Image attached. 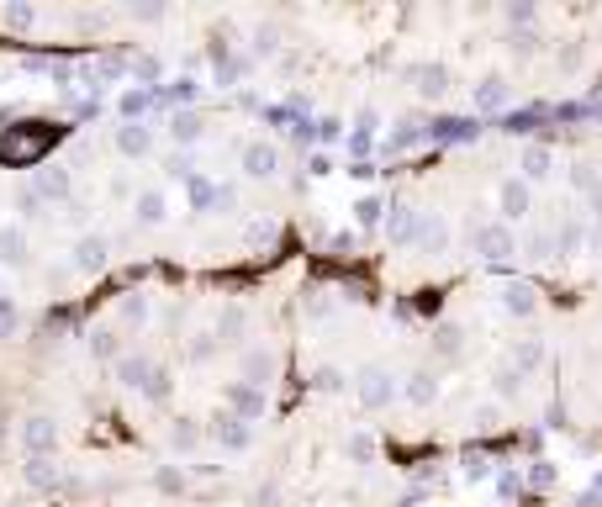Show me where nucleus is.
<instances>
[{"instance_id":"0eeeda50","label":"nucleus","mask_w":602,"mask_h":507,"mask_svg":"<svg viewBox=\"0 0 602 507\" xmlns=\"http://www.w3.org/2000/svg\"><path fill=\"white\" fill-rule=\"evenodd\" d=\"M238 165H243L248 180H275V174H280V148H275V143H264V138H254V143H243Z\"/></svg>"},{"instance_id":"a211bd4d","label":"nucleus","mask_w":602,"mask_h":507,"mask_svg":"<svg viewBox=\"0 0 602 507\" xmlns=\"http://www.w3.org/2000/svg\"><path fill=\"white\" fill-rule=\"evenodd\" d=\"M32 259V243H27V227L5 223L0 227V265H11V270H21Z\"/></svg>"},{"instance_id":"f03ea898","label":"nucleus","mask_w":602,"mask_h":507,"mask_svg":"<svg viewBox=\"0 0 602 507\" xmlns=\"http://www.w3.org/2000/svg\"><path fill=\"white\" fill-rule=\"evenodd\" d=\"M206 439H212L222 454H248L259 434H254V423H243V418H233V412H217V418L206 423Z\"/></svg>"},{"instance_id":"7c9ffc66","label":"nucleus","mask_w":602,"mask_h":507,"mask_svg":"<svg viewBox=\"0 0 602 507\" xmlns=\"http://www.w3.org/2000/svg\"><path fill=\"white\" fill-rule=\"evenodd\" d=\"M170 396H175V376H170V365H159V370H154V381H148V392H143V401L164 407Z\"/></svg>"},{"instance_id":"9b49d317","label":"nucleus","mask_w":602,"mask_h":507,"mask_svg":"<svg viewBox=\"0 0 602 507\" xmlns=\"http://www.w3.org/2000/svg\"><path fill=\"white\" fill-rule=\"evenodd\" d=\"M507 101H513L507 74H481V80H476V90H471V106H476V112H502Z\"/></svg>"},{"instance_id":"4d7b16f0","label":"nucleus","mask_w":602,"mask_h":507,"mask_svg":"<svg viewBox=\"0 0 602 507\" xmlns=\"http://www.w3.org/2000/svg\"><path fill=\"white\" fill-rule=\"evenodd\" d=\"M476 428H497V407H476V418H471Z\"/></svg>"},{"instance_id":"680f3d73","label":"nucleus","mask_w":602,"mask_h":507,"mask_svg":"<svg viewBox=\"0 0 602 507\" xmlns=\"http://www.w3.org/2000/svg\"><path fill=\"white\" fill-rule=\"evenodd\" d=\"M587 196H592V212H598V223H602V180H592V190H587Z\"/></svg>"},{"instance_id":"6ab92c4d","label":"nucleus","mask_w":602,"mask_h":507,"mask_svg":"<svg viewBox=\"0 0 602 507\" xmlns=\"http://www.w3.org/2000/svg\"><path fill=\"white\" fill-rule=\"evenodd\" d=\"M38 201H69V190H74V180H69V169L59 165H48V169H38Z\"/></svg>"},{"instance_id":"5701e85b","label":"nucleus","mask_w":602,"mask_h":507,"mask_svg":"<svg viewBox=\"0 0 602 507\" xmlns=\"http://www.w3.org/2000/svg\"><path fill=\"white\" fill-rule=\"evenodd\" d=\"M418 249H422V254H444V249H449V223L422 212V223H418Z\"/></svg>"},{"instance_id":"052dcab7","label":"nucleus","mask_w":602,"mask_h":507,"mask_svg":"<svg viewBox=\"0 0 602 507\" xmlns=\"http://www.w3.org/2000/svg\"><path fill=\"white\" fill-rule=\"evenodd\" d=\"M306 169H312V174H328V169H333V159H328V154H312V159H306Z\"/></svg>"},{"instance_id":"4be33fe9","label":"nucleus","mask_w":602,"mask_h":507,"mask_svg":"<svg viewBox=\"0 0 602 507\" xmlns=\"http://www.w3.org/2000/svg\"><path fill=\"white\" fill-rule=\"evenodd\" d=\"M243 334H248V307L233 301V307L217 317V334H212V338H217V349H222V343H243Z\"/></svg>"},{"instance_id":"8fccbe9b","label":"nucleus","mask_w":602,"mask_h":507,"mask_svg":"<svg viewBox=\"0 0 602 507\" xmlns=\"http://www.w3.org/2000/svg\"><path fill=\"white\" fill-rule=\"evenodd\" d=\"M370 148H375V132H360V127H355V132H349V154H355V159H364Z\"/></svg>"},{"instance_id":"864d4df0","label":"nucleus","mask_w":602,"mask_h":507,"mask_svg":"<svg viewBox=\"0 0 602 507\" xmlns=\"http://www.w3.org/2000/svg\"><path fill=\"white\" fill-rule=\"evenodd\" d=\"M217 207L233 212V207H238V185H217Z\"/></svg>"},{"instance_id":"49530a36","label":"nucleus","mask_w":602,"mask_h":507,"mask_svg":"<svg viewBox=\"0 0 602 507\" xmlns=\"http://www.w3.org/2000/svg\"><path fill=\"white\" fill-rule=\"evenodd\" d=\"M164 174H170V180H185V174H196L190 154H170V159H164Z\"/></svg>"},{"instance_id":"39448f33","label":"nucleus","mask_w":602,"mask_h":507,"mask_svg":"<svg viewBox=\"0 0 602 507\" xmlns=\"http://www.w3.org/2000/svg\"><path fill=\"white\" fill-rule=\"evenodd\" d=\"M21 450L32 454V460H48V454L59 450V423H54L48 412H32V418L21 423Z\"/></svg>"},{"instance_id":"bf43d9fd","label":"nucleus","mask_w":602,"mask_h":507,"mask_svg":"<svg viewBox=\"0 0 602 507\" xmlns=\"http://www.w3.org/2000/svg\"><path fill=\"white\" fill-rule=\"evenodd\" d=\"M355 127H360V132H375V127H380V116L370 112V106H364L360 116H355Z\"/></svg>"},{"instance_id":"2f4dec72","label":"nucleus","mask_w":602,"mask_h":507,"mask_svg":"<svg viewBox=\"0 0 602 507\" xmlns=\"http://www.w3.org/2000/svg\"><path fill=\"white\" fill-rule=\"evenodd\" d=\"M154 486H159L164 497H180L185 486H190V476H185V470H175V465H159V470H154Z\"/></svg>"},{"instance_id":"ddd939ff","label":"nucleus","mask_w":602,"mask_h":507,"mask_svg":"<svg viewBox=\"0 0 602 507\" xmlns=\"http://www.w3.org/2000/svg\"><path fill=\"white\" fill-rule=\"evenodd\" d=\"M117 154L121 159H148V154H154V127H148V122H121L117 127Z\"/></svg>"},{"instance_id":"2eb2a0df","label":"nucleus","mask_w":602,"mask_h":507,"mask_svg":"<svg viewBox=\"0 0 602 507\" xmlns=\"http://www.w3.org/2000/svg\"><path fill=\"white\" fill-rule=\"evenodd\" d=\"M413 90L422 101H444L449 96V63H413Z\"/></svg>"},{"instance_id":"473e14b6","label":"nucleus","mask_w":602,"mask_h":507,"mask_svg":"<svg viewBox=\"0 0 602 507\" xmlns=\"http://www.w3.org/2000/svg\"><path fill=\"white\" fill-rule=\"evenodd\" d=\"M534 54H539V38L534 32H507V58L513 63H529Z\"/></svg>"},{"instance_id":"1a4fd4ad","label":"nucleus","mask_w":602,"mask_h":507,"mask_svg":"<svg viewBox=\"0 0 602 507\" xmlns=\"http://www.w3.org/2000/svg\"><path fill=\"white\" fill-rule=\"evenodd\" d=\"M170 223V196L164 190H138L132 196V227H143V232H154V227Z\"/></svg>"},{"instance_id":"603ef678","label":"nucleus","mask_w":602,"mask_h":507,"mask_svg":"<svg viewBox=\"0 0 602 507\" xmlns=\"http://www.w3.org/2000/svg\"><path fill=\"white\" fill-rule=\"evenodd\" d=\"M127 16H132V21H164V11H159V5H132Z\"/></svg>"},{"instance_id":"09e8293b","label":"nucleus","mask_w":602,"mask_h":507,"mask_svg":"<svg viewBox=\"0 0 602 507\" xmlns=\"http://www.w3.org/2000/svg\"><path fill=\"white\" fill-rule=\"evenodd\" d=\"M555 63H560V74H576V69H581V48H576V43H571V48H560Z\"/></svg>"},{"instance_id":"4468645a","label":"nucleus","mask_w":602,"mask_h":507,"mask_svg":"<svg viewBox=\"0 0 602 507\" xmlns=\"http://www.w3.org/2000/svg\"><path fill=\"white\" fill-rule=\"evenodd\" d=\"M106 254H112V243H106L101 232H85V238L74 243V270H79V275H101V270H106Z\"/></svg>"},{"instance_id":"ea45409f","label":"nucleus","mask_w":602,"mask_h":507,"mask_svg":"<svg viewBox=\"0 0 602 507\" xmlns=\"http://www.w3.org/2000/svg\"><path fill=\"white\" fill-rule=\"evenodd\" d=\"M502 16H507V27H513V32H518V27H523V32H529V27H534V16H539V11H534V5H529V0H518V5H507V11H502Z\"/></svg>"},{"instance_id":"412c9836","label":"nucleus","mask_w":602,"mask_h":507,"mask_svg":"<svg viewBox=\"0 0 602 507\" xmlns=\"http://www.w3.org/2000/svg\"><path fill=\"white\" fill-rule=\"evenodd\" d=\"M534 285L529 281H507L502 285V312H513V317H534Z\"/></svg>"},{"instance_id":"f257e3e1","label":"nucleus","mask_w":602,"mask_h":507,"mask_svg":"<svg viewBox=\"0 0 602 507\" xmlns=\"http://www.w3.org/2000/svg\"><path fill=\"white\" fill-rule=\"evenodd\" d=\"M355 401H360L364 412H386V407L402 401V381H397L386 365H360V376H355Z\"/></svg>"},{"instance_id":"13d9d810","label":"nucleus","mask_w":602,"mask_h":507,"mask_svg":"<svg viewBox=\"0 0 602 507\" xmlns=\"http://www.w3.org/2000/svg\"><path fill=\"white\" fill-rule=\"evenodd\" d=\"M16 328V307L11 301H0V334H11Z\"/></svg>"},{"instance_id":"c9c22d12","label":"nucleus","mask_w":602,"mask_h":507,"mask_svg":"<svg viewBox=\"0 0 602 507\" xmlns=\"http://www.w3.org/2000/svg\"><path fill=\"white\" fill-rule=\"evenodd\" d=\"M185 359H190V365H212V359H217V338L196 334V338H190V349H185Z\"/></svg>"},{"instance_id":"bb28decb","label":"nucleus","mask_w":602,"mask_h":507,"mask_svg":"<svg viewBox=\"0 0 602 507\" xmlns=\"http://www.w3.org/2000/svg\"><path fill=\"white\" fill-rule=\"evenodd\" d=\"M148 317H154L148 296H121L117 301V323H127V328H148Z\"/></svg>"},{"instance_id":"f3484780","label":"nucleus","mask_w":602,"mask_h":507,"mask_svg":"<svg viewBox=\"0 0 602 507\" xmlns=\"http://www.w3.org/2000/svg\"><path fill=\"white\" fill-rule=\"evenodd\" d=\"M238 370H243V386H254V392H270V376H275V354H264V349H243Z\"/></svg>"},{"instance_id":"f8f14e48","label":"nucleus","mask_w":602,"mask_h":507,"mask_svg":"<svg viewBox=\"0 0 602 507\" xmlns=\"http://www.w3.org/2000/svg\"><path fill=\"white\" fill-rule=\"evenodd\" d=\"M549 174H555V154H549L544 143H523V148H518V180H523V185H539Z\"/></svg>"},{"instance_id":"c756f323","label":"nucleus","mask_w":602,"mask_h":507,"mask_svg":"<svg viewBox=\"0 0 602 507\" xmlns=\"http://www.w3.org/2000/svg\"><path fill=\"white\" fill-rule=\"evenodd\" d=\"M433 354H439V359H449V365L465 354V343H460V328H455V323H439V334H433Z\"/></svg>"},{"instance_id":"e433bc0d","label":"nucleus","mask_w":602,"mask_h":507,"mask_svg":"<svg viewBox=\"0 0 602 507\" xmlns=\"http://www.w3.org/2000/svg\"><path fill=\"white\" fill-rule=\"evenodd\" d=\"M148 106H154V90H127V96H121V116H127V122H143Z\"/></svg>"},{"instance_id":"6e6d98bb","label":"nucleus","mask_w":602,"mask_h":507,"mask_svg":"<svg viewBox=\"0 0 602 507\" xmlns=\"http://www.w3.org/2000/svg\"><path fill=\"white\" fill-rule=\"evenodd\" d=\"M518 486H523V476H513V470H502V476H497V492H502V497H513Z\"/></svg>"},{"instance_id":"5fc2aeb1","label":"nucleus","mask_w":602,"mask_h":507,"mask_svg":"<svg viewBox=\"0 0 602 507\" xmlns=\"http://www.w3.org/2000/svg\"><path fill=\"white\" fill-rule=\"evenodd\" d=\"M27 476H32V486H48V481H54V470H48L43 460H32V465H27Z\"/></svg>"},{"instance_id":"393cba45","label":"nucleus","mask_w":602,"mask_h":507,"mask_svg":"<svg viewBox=\"0 0 602 507\" xmlns=\"http://www.w3.org/2000/svg\"><path fill=\"white\" fill-rule=\"evenodd\" d=\"M549 243H555V254H560V259H571V254H581V243H587V223H581V217H571V223H560V232H555Z\"/></svg>"},{"instance_id":"f704fd0d","label":"nucleus","mask_w":602,"mask_h":507,"mask_svg":"<svg viewBox=\"0 0 602 507\" xmlns=\"http://www.w3.org/2000/svg\"><path fill=\"white\" fill-rule=\"evenodd\" d=\"M355 223H360V227H380V223H386V201H380V196L355 201Z\"/></svg>"},{"instance_id":"c03bdc74","label":"nucleus","mask_w":602,"mask_h":507,"mask_svg":"<svg viewBox=\"0 0 602 507\" xmlns=\"http://www.w3.org/2000/svg\"><path fill=\"white\" fill-rule=\"evenodd\" d=\"M275 54H280L275 32H270V27H259V32H254V58H275Z\"/></svg>"},{"instance_id":"de8ad7c7","label":"nucleus","mask_w":602,"mask_h":507,"mask_svg":"<svg viewBox=\"0 0 602 507\" xmlns=\"http://www.w3.org/2000/svg\"><path fill=\"white\" fill-rule=\"evenodd\" d=\"M465 481H491V460L471 454V460H465Z\"/></svg>"},{"instance_id":"a19ab883","label":"nucleus","mask_w":602,"mask_h":507,"mask_svg":"<svg viewBox=\"0 0 602 507\" xmlns=\"http://www.w3.org/2000/svg\"><path fill=\"white\" fill-rule=\"evenodd\" d=\"M523 481H529V486H534V492H549V486H555V465H549V460H534V465H529V476H523Z\"/></svg>"},{"instance_id":"7ed1b4c3","label":"nucleus","mask_w":602,"mask_h":507,"mask_svg":"<svg viewBox=\"0 0 602 507\" xmlns=\"http://www.w3.org/2000/svg\"><path fill=\"white\" fill-rule=\"evenodd\" d=\"M529 212H534V185H523L518 174H507L497 185V223L518 227V223H529Z\"/></svg>"},{"instance_id":"79ce46f5","label":"nucleus","mask_w":602,"mask_h":507,"mask_svg":"<svg viewBox=\"0 0 602 507\" xmlns=\"http://www.w3.org/2000/svg\"><path fill=\"white\" fill-rule=\"evenodd\" d=\"M518 254H529V259H549V254H555V243H549V232H529Z\"/></svg>"},{"instance_id":"b1692460","label":"nucleus","mask_w":602,"mask_h":507,"mask_svg":"<svg viewBox=\"0 0 602 507\" xmlns=\"http://www.w3.org/2000/svg\"><path fill=\"white\" fill-rule=\"evenodd\" d=\"M507 365H513L518 376H534V370L544 365V338H518V343H513V359H507Z\"/></svg>"},{"instance_id":"4c0bfd02","label":"nucleus","mask_w":602,"mask_h":507,"mask_svg":"<svg viewBox=\"0 0 602 507\" xmlns=\"http://www.w3.org/2000/svg\"><path fill=\"white\" fill-rule=\"evenodd\" d=\"M90 354H96V359H112V365H117V334H112V328H96V334H90Z\"/></svg>"},{"instance_id":"c85d7f7f","label":"nucleus","mask_w":602,"mask_h":507,"mask_svg":"<svg viewBox=\"0 0 602 507\" xmlns=\"http://www.w3.org/2000/svg\"><path fill=\"white\" fill-rule=\"evenodd\" d=\"M170 138H175L180 148L201 143V116H196V112H175V116H170Z\"/></svg>"},{"instance_id":"58836bf2","label":"nucleus","mask_w":602,"mask_h":507,"mask_svg":"<svg viewBox=\"0 0 602 507\" xmlns=\"http://www.w3.org/2000/svg\"><path fill=\"white\" fill-rule=\"evenodd\" d=\"M0 27L27 32V27H38V11H32V5H11V11H0Z\"/></svg>"},{"instance_id":"a18cd8bd","label":"nucleus","mask_w":602,"mask_h":507,"mask_svg":"<svg viewBox=\"0 0 602 507\" xmlns=\"http://www.w3.org/2000/svg\"><path fill=\"white\" fill-rule=\"evenodd\" d=\"M196 96H201V85H196V80H175V85H170V101H175V106H190Z\"/></svg>"},{"instance_id":"37998d69","label":"nucleus","mask_w":602,"mask_h":507,"mask_svg":"<svg viewBox=\"0 0 602 507\" xmlns=\"http://www.w3.org/2000/svg\"><path fill=\"white\" fill-rule=\"evenodd\" d=\"M344 386H349V376H344L339 365H322V370H317V392H344Z\"/></svg>"},{"instance_id":"9d476101","label":"nucleus","mask_w":602,"mask_h":507,"mask_svg":"<svg viewBox=\"0 0 602 507\" xmlns=\"http://www.w3.org/2000/svg\"><path fill=\"white\" fill-rule=\"evenodd\" d=\"M154 370H159V359H148V354H117V381L127 392H148V381H154Z\"/></svg>"},{"instance_id":"423d86ee","label":"nucleus","mask_w":602,"mask_h":507,"mask_svg":"<svg viewBox=\"0 0 602 507\" xmlns=\"http://www.w3.org/2000/svg\"><path fill=\"white\" fill-rule=\"evenodd\" d=\"M222 407L243 418V423H259L264 418V407H270V392H254V386H243V381H228L222 386Z\"/></svg>"},{"instance_id":"72a5a7b5","label":"nucleus","mask_w":602,"mask_h":507,"mask_svg":"<svg viewBox=\"0 0 602 507\" xmlns=\"http://www.w3.org/2000/svg\"><path fill=\"white\" fill-rule=\"evenodd\" d=\"M344 460H355V465H375V439H370V434H349V439H344Z\"/></svg>"},{"instance_id":"6e6552de","label":"nucleus","mask_w":602,"mask_h":507,"mask_svg":"<svg viewBox=\"0 0 602 507\" xmlns=\"http://www.w3.org/2000/svg\"><path fill=\"white\" fill-rule=\"evenodd\" d=\"M418 223H422L418 207H402V201H397V207H391V217L380 223V232H386V243H391V249H413V243H418Z\"/></svg>"},{"instance_id":"20e7f679","label":"nucleus","mask_w":602,"mask_h":507,"mask_svg":"<svg viewBox=\"0 0 602 507\" xmlns=\"http://www.w3.org/2000/svg\"><path fill=\"white\" fill-rule=\"evenodd\" d=\"M471 243H476V254H481V259H513V254H518V232H513L507 223H497V217L476 227V232H471Z\"/></svg>"},{"instance_id":"dca6fc26","label":"nucleus","mask_w":602,"mask_h":507,"mask_svg":"<svg viewBox=\"0 0 602 507\" xmlns=\"http://www.w3.org/2000/svg\"><path fill=\"white\" fill-rule=\"evenodd\" d=\"M439 392H444V386H439V370H413V376L402 381V401H407V407H433Z\"/></svg>"},{"instance_id":"cd10ccee","label":"nucleus","mask_w":602,"mask_h":507,"mask_svg":"<svg viewBox=\"0 0 602 507\" xmlns=\"http://www.w3.org/2000/svg\"><path fill=\"white\" fill-rule=\"evenodd\" d=\"M523 381H529V376H518L513 365H497V370H491V392H497V401H518V396H523Z\"/></svg>"},{"instance_id":"aec40b11","label":"nucleus","mask_w":602,"mask_h":507,"mask_svg":"<svg viewBox=\"0 0 602 507\" xmlns=\"http://www.w3.org/2000/svg\"><path fill=\"white\" fill-rule=\"evenodd\" d=\"M201 444H206V428H201L196 418H175V423H170V450L175 454H196Z\"/></svg>"},{"instance_id":"a878e982","label":"nucleus","mask_w":602,"mask_h":507,"mask_svg":"<svg viewBox=\"0 0 602 507\" xmlns=\"http://www.w3.org/2000/svg\"><path fill=\"white\" fill-rule=\"evenodd\" d=\"M180 185H185V196H190V212H206V207H217V185H212L201 169H196V174H185Z\"/></svg>"},{"instance_id":"e2e57ef3","label":"nucleus","mask_w":602,"mask_h":507,"mask_svg":"<svg viewBox=\"0 0 602 507\" xmlns=\"http://www.w3.org/2000/svg\"><path fill=\"white\" fill-rule=\"evenodd\" d=\"M592 497H602V470L592 476Z\"/></svg>"},{"instance_id":"3c124183","label":"nucleus","mask_w":602,"mask_h":507,"mask_svg":"<svg viewBox=\"0 0 602 507\" xmlns=\"http://www.w3.org/2000/svg\"><path fill=\"white\" fill-rule=\"evenodd\" d=\"M16 207H21L27 217H43V201H38V190H21V196H16Z\"/></svg>"}]
</instances>
